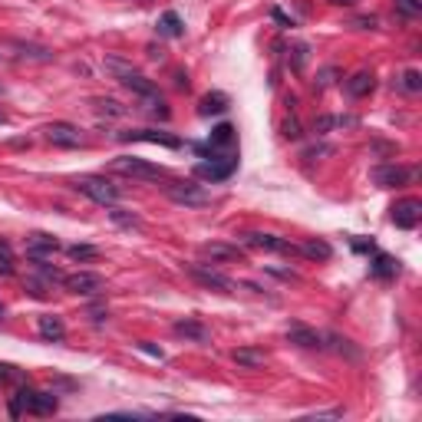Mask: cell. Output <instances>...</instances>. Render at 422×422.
Wrapping results in <instances>:
<instances>
[{
    "label": "cell",
    "instance_id": "cell-1",
    "mask_svg": "<svg viewBox=\"0 0 422 422\" xmlns=\"http://www.w3.org/2000/svg\"><path fill=\"white\" fill-rule=\"evenodd\" d=\"M102 66H106V70H109V73L116 76V79H119L125 89H132L139 100H155V96H162L159 86L152 83L149 76H142L136 66H132V63H125L123 56H106V60H102Z\"/></svg>",
    "mask_w": 422,
    "mask_h": 422
},
{
    "label": "cell",
    "instance_id": "cell-2",
    "mask_svg": "<svg viewBox=\"0 0 422 422\" xmlns=\"http://www.w3.org/2000/svg\"><path fill=\"white\" fill-rule=\"evenodd\" d=\"M56 409H60L56 393H40V389L24 386V389H17V393L10 396V416L13 419L24 416V412H30V416H53Z\"/></svg>",
    "mask_w": 422,
    "mask_h": 422
},
{
    "label": "cell",
    "instance_id": "cell-3",
    "mask_svg": "<svg viewBox=\"0 0 422 422\" xmlns=\"http://www.w3.org/2000/svg\"><path fill=\"white\" fill-rule=\"evenodd\" d=\"M109 172L125 175V178H142V182H165L169 172L162 165H152V162L139 159V155H116L109 162Z\"/></svg>",
    "mask_w": 422,
    "mask_h": 422
},
{
    "label": "cell",
    "instance_id": "cell-4",
    "mask_svg": "<svg viewBox=\"0 0 422 422\" xmlns=\"http://www.w3.org/2000/svg\"><path fill=\"white\" fill-rule=\"evenodd\" d=\"M165 195L175 205H185V208H205L211 205V192H205V185L198 182H188V178H165Z\"/></svg>",
    "mask_w": 422,
    "mask_h": 422
},
{
    "label": "cell",
    "instance_id": "cell-5",
    "mask_svg": "<svg viewBox=\"0 0 422 422\" xmlns=\"http://www.w3.org/2000/svg\"><path fill=\"white\" fill-rule=\"evenodd\" d=\"M73 188L83 192L86 198H93L96 205H106V208L123 198V188L112 185L106 175H79V178H73Z\"/></svg>",
    "mask_w": 422,
    "mask_h": 422
},
{
    "label": "cell",
    "instance_id": "cell-6",
    "mask_svg": "<svg viewBox=\"0 0 422 422\" xmlns=\"http://www.w3.org/2000/svg\"><path fill=\"white\" fill-rule=\"evenodd\" d=\"M205 159L211 162H198L195 165V175L205 178V182H224V178H231L237 169V152H208Z\"/></svg>",
    "mask_w": 422,
    "mask_h": 422
},
{
    "label": "cell",
    "instance_id": "cell-7",
    "mask_svg": "<svg viewBox=\"0 0 422 422\" xmlns=\"http://www.w3.org/2000/svg\"><path fill=\"white\" fill-rule=\"evenodd\" d=\"M63 287L70 294H79V297H102L106 294V277L96 271H76L63 277Z\"/></svg>",
    "mask_w": 422,
    "mask_h": 422
},
{
    "label": "cell",
    "instance_id": "cell-8",
    "mask_svg": "<svg viewBox=\"0 0 422 422\" xmlns=\"http://www.w3.org/2000/svg\"><path fill=\"white\" fill-rule=\"evenodd\" d=\"M185 271H188L192 281H198V284L208 287V290H221V294H235L237 290V284L228 277V274L214 271V267H208V264H188Z\"/></svg>",
    "mask_w": 422,
    "mask_h": 422
},
{
    "label": "cell",
    "instance_id": "cell-9",
    "mask_svg": "<svg viewBox=\"0 0 422 422\" xmlns=\"http://www.w3.org/2000/svg\"><path fill=\"white\" fill-rule=\"evenodd\" d=\"M43 139H47L50 146H60V149H79V146H86L83 129L73 123H50L43 129Z\"/></svg>",
    "mask_w": 422,
    "mask_h": 422
},
{
    "label": "cell",
    "instance_id": "cell-10",
    "mask_svg": "<svg viewBox=\"0 0 422 422\" xmlns=\"http://www.w3.org/2000/svg\"><path fill=\"white\" fill-rule=\"evenodd\" d=\"M241 241H244L248 248H258V251H274V254H300L297 244H290L287 237L267 235V231H248V235H241Z\"/></svg>",
    "mask_w": 422,
    "mask_h": 422
},
{
    "label": "cell",
    "instance_id": "cell-11",
    "mask_svg": "<svg viewBox=\"0 0 422 422\" xmlns=\"http://www.w3.org/2000/svg\"><path fill=\"white\" fill-rule=\"evenodd\" d=\"M119 142H149V146H165V149H182V139L159 129H129L119 132Z\"/></svg>",
    "mask_w": 422,
    "mask_h": 422
},
{
    "label": "cell",
    "instance_id": "cell-12",
    "mask_svg": "<svg viewBox=\"0 0 422 422\" xmlns=\"http://www.w3.org/2000/svg\"><path fill=\"white\" fill-rule=\"evenodd\" d=\"M389 211H393L389 218H393V224H396V228H403V231H412V228L419 224V218H422V201L419 198H403V201H396Z\"/></svg>",
    "mask_w": 422,
    "mask_h": 422
},
{
    "label": "cell",
    "instance_id": "cell-13",
    "mask_svg": "<svg viewBox=\"0 0 422 422\" xmlns=\"http://www.w3.org/2000/svg\"><path fill=\"white\" fill-rule=\"evenodd\" d=\"M416 178V169H399V165H376L373 169V182L380 188H396Z\"/></svg>",
    "mask_w": 422,
    "mask_h": 422
},
{
    "label": "cell",
    "instance_id": "cell-14",
    "mask_svg": "<svg viewBox=\"0 0 422 422\" xmlns=\"http://www.w3.org/2000/svg\"><path fill=\"white\" fill-rule=\"evenodd\" d=\"M60 251V241L53 235H43V231H37V235L26 237V258L30 261H40V258H50V254H56Z\"/></svg>",
    "mask_w": 422,
    "mask_h": 422
},
{
    "label": "cell",
    "instance_id": "cell-15",
    "mask_svg": "<svg viewBox=\"0 0 422 422\" xmlns=\"http://www.w3.org/2000/svg\"><path fill=\"white\" fill-rule=\"evenodd\" d=\"M287 340L297 343V347H304V350L323 347V336L317 334V330H311V327H304V323H290V327H287Z\"/></svg>",
    "mask_w": 422,
    "mask_h": 422
},
{
    "label": "cell",
    "instance_id": "cell-16",
    "mask_svg": "<svg viewBox=\"0 0 422 422\" xmlns=\"http://www.w3.org/2000/svg\"><path fill=\"white\" fill-rule=\"evenodd\" d=\"M201 254L211 258V261H244V251L237 248V244H224V241L201 244Z\"/></svg>",
    "mask_w": 422,
    "mask_h": 422
},
{
    "label": "cell",
    "instance_id": "cell-17",
    "mask_svg": "<svg viewBox=\"0 0 422 422\" xmlns=\"http://www.w3.org/2000/svg\"><path fill=\"white\" fill-rule=\"evenodd\" d=\"M370 274L380 277V281H389L399 274V261L393 254H383V251H373V261H370Z\"/></svg>",
    "mask_w": 422,
    "mask_h": 422
},
{
    "label": "cell",
    "instance_id": "cell-18",
    "mask_svg": "<svg viewBox=\"0 0 422 422\" xmlns=\"http://www.w3.org/2000/svg\"><path fill=\"white\" fill-rule=\"evenodd\" d=\"M235 139H237L235 125H231V123H221V125H214V129H211L208 149H214V152H231V149H235Z\"/></svg>",
    "mask_w": 422,
    "mask_h": 422
},
{
    "label": "cell",
    "instance_id": "cell-19",
    "mask_svg": "<svg viewBox=\"0 0 422 422\" xmlns=\"http://www.w3.org/2000/svg\"><path fill=\"white\" fill-rule=\"evenodd\" d=\"M172 330H175V336H185V340H195V343H208L211 340L208 327L201 320H175Z\"/></svg>",
    "mask_w": 422,
    "mask_h": 422
},
{
    "label": "cell",
    "instance_id": "cell-20",
    "mask_svg": "<svg viewBox=\"0 0 422 422\" xmlns=\"http://www.w3.org/2000/svg\"><path fill=\"white\" fill-rule=\"evenodd\" d=\"M37 334L43 336V340H50V343H60V340H66V323H63L60 317L47 313V317L37 320Z\"/></svg>",
    "mask_w": 422,
    "mask_h": 422
},
{
    "label": "cell",
    "instance_id": "cell-21",
    "mask_svg": "<svg viewBox=\"0 0 422 422\" xmlns=\"http://www.w3.org/2000/svg\"><path fill=\"white\" fill-rule=\"evenodd\" d=\"M231 360H235L237 366H244V370H261L264 363H267V353H264V350H254V347H237L235 353H231Z\"/></svg>",
    "mask_w": 422,
    "mask_h": 422
},
{
    "label": "cell",
    "instance_id": "cell-22",
    "mask_svg": "<svg viewBox=\"0 0 422 422\" xmlns=\"http://www.w3.org/2000/svg\"><path fill=\"white\" fill-rule=\"evenodd\" d=\"M373 89H376V76H373L370 70H360V73H353L347 79V93L357 96V100H360V96H370Z\"/></svg>",
    "mask_w": 422,
    "mask_h": 422
},
{
    "label": "cell",
    "instance_id": "cell-23",
    "mask_svg": "<svg viewBox=\"0 0 422 422\" xmlns=\"http://www.w3.org/2000/svg\"><path fill=\"white\" fill-rule=\"evenodd\" d=\"M155 30H159V37H185V24H182V17H178L175 10L162 13Z\"/></svg>",
    "mask_w": 422,
    "mask_h": 422
},
{
    "label": "cell",
    "instance_id": "cell-24",
    "mask_svg": "<svg viewBox=\"0 0 422 422\" xmlns=\"http://www.w3.org/2000/svg\"><path fill=\"white\" fill-rule=\"evenodd\" d=\"M297 251L304 254V258H311V261H330V258H334V248H330L323 237H311V241H304Z\"/></svg>",
    "mask_w": 422,
    "mask_h": 422
},
{
    "label": "cell",
    "instance_id": "cell-25",
    "mask_svg": "<svg viewBox=\"0 0 422 422\" xmlns=\"http://www.w3.org/2000/svg\"><path fill=\"white\" fill-rule=\"evenodd\" d=\"M228 106H231V100L224 93H208L198 102V116H221V112H228Z\"/></svg>",
    "mask_w": 422,
    "mask_h": 422
},
{
    "label": "cell",
    "instance_id": "cell-26",
    "mask_svg": "<svg viewBox=\"0 0 422 422\" xmlns=\"http://www.w3.org/2000/svg\"><path fill=\"white\" fill-rule=\"evenodd\" d=\"M13 50H20V56H26V60H40V63H50L53 60V50H47V47H37V43H24V40H10Z\"/></svg>",
    "mask_w": 422,
    "mask_h": 422
},
{
    "label": "cell",
    "instance_id": "cell-27",
    "mask_svg": "<svg viewBox=\"0 0 422 422\" xmlns=\"http://www.w3.org/2000/svg\"><path fill=\"white\" fill-rule=\"evenodd\" d=\"M109 218L119 224V228H142V218H139V214H132V211L119 208V205H109Z\"/></svg>",
    "mask_w": 422,
    "mask_h": 422
},
{
    "label": "cell",
    "instance_id": "cell-28",
    "mask_svg": "<svg viewBox=\"0 0 422 422\" xmlns=\"http://www.w3.org/2000/svg\"><path fill=\"white\" fill-rule=\"evenodd\" d=\"M93 109L100 112V116H109V119H119V116H125V106H119L116 100H93Z\"/></svg>",
    "mask_w": 422,
    "mask_h": 422
},
{
    "label": "cell",
    "instance_id": "cell-29",
    "mask_svg": "<svg viewBox=\"0 0 422 422\" xmlns=\"http://www.w3.org/2000/svg\"><path fill=\"white\" fill-rule=\"evenodd\" d=\"M307 60H311V47H307V43H297V47L290 50V70L300 73V70L307 66Z\"/></svg>",
    "mask_w": 422,
    "mask_h": 422
},
{
    "label": "cell",
    "instance_id": "cell-30",
    "mask_svg": "<svg viewBox=\"0 0 422 422\" xmlns=\"http://www.w3.org/2000/svg\"><path fill=\"white\" fill-rule=\"evenodd\" d=\"M336 76H340V70H336V66H327V70H320V73H317V83H313V89H317V93L330 89L336 83Z\"/></svg>",
    "mask_w": 422,
    "mask_h": 422
},
{
    "label": "cell",
    "instance_id": "cell-31",
    "mask_svg": "<svg viewBox=\"0 0 422 422\" xmlns=\"http://www.w3.org/2000/svg\"><path fill=\"white\" fill-rule=\"evenodd\" d=\"M0 274H3V277L13 274V248L3 241V237H0Z\"/></svg>",
    "mask_w": 422,
    "mask_h": 422
},
{
    "label": "cell",
    "instance_id": "cell-32",
    "mask_svg": "<svg viewBox=\"0 0 422 422\" xmlns=\"http://www.w3.org/2000/svg\"><path fill=\"white\" fill-rule=\"evenodd\" d=\"M66 254H70L73 261H93L100 251L93 248V244H73V248H66Z\"/></svg>",
    "mask_w": 422,
    "mask_h": 422
},
{
    "label": "cell",
    "instance_id": "cell-33",
    "mask_svg": "<svg viewBox=\"0 0 422 422\" xmlns=\"http://www.w3.org/2000/svg\"><path fill=\"white\" fill-rule=\"evenodd\" d=\"M399 86L406 89V93H419V89H422V76H419V70H406V73H403V83H399Z\"/></svg>",
    "mask_w": 422,
    "mask_h": 422
},
{
    "label": "cell",
    "instance_id": "cell-34",
    "mask_svg": "<svg viewBox=\"0 0 422 422\" xmlns=\"http://www.w3.org/2000/svg\"><path fill=\"white\" fill-rule=\"evenodd\" d=\"M281 136H284V139H294V142H297V139L304 136V129H300V123H297V119H294V116L281 123Z\"/></svg>",
    "mask_w": 422,
    "mask_h": 422
},
{
    "label": "cell",
    "instance_id": "cell-35",
    "mask_svg": "<svg viewBox=\"0 0 422 422\" xmlns=\"http://www.w3.org/2000/svg\"><path fill=\"white\" fill-rule=\"evenodd\" d=\"M396 7L406 13V17H419V13H422V0H396Z\"/></svg>",
    "mask_w": 422,
    "mask_h": 422
},
{
    "label": "cell",
    "instance_id": "cell-36",
    "mask_svg": "<svg viewBox=\"0 0 422 422\" xmlns=\"http://www.w3.org/2000/svg\"><path fill=\"white\" fill-rule=\"evenodd\" d=\"M271 20H274L277 26H284V30H290V26H294V17H287L281 7H271Z\"/></svg>",
    "mask_w": 422,
    "mask_h": 422
},
{
    "label": "cell",
    "instance_id": "cell-37",
    "mask_svg": "<svg viewBox=\"0 0 422 422\" xmlns=\"http://www.w3.org/2000/svg\"><path fill=\"white\" fill-rule=\"evenodd\" d=\"M353 26H357V30H376V26H380V20H376V17H357V20H353Z\"/></svg>",
    "mask_w": 422,
    "mask_h": 422
},
{
    "label": "cell",
    "instance_id": "cell-38",
    "mask_svg": "<svg viewBox=\"0 0 422 422\" xmlns=\"http://www.w3.org/2000/svg\"><path fill=\"white\" fill-rule=\"evenodd\" d=\"M330 152H334V146H311V149L304 152V159H317V155H330Z\"/></svg>",
    "mask_w": 422,
    "mask_h": 422
},
{
    "label": "cell",
    "instance_id": "cell-39",
    "mask_svg": "<svg viewBox=\"0 0 422 422\" xmlns=\"http://www.w3.org/2000/svg\"><path fill=\"white\" fill-rule=\"evenodd\" d=\"M139 350H142V353H149V357H155V360H162V357H165L159 347H152L149 340H139Z\"/></svg>",
    "mask_w": 422,
    "mask_h": 422
},
{
    "label": "cell",
    "instance_id": "cell-40",
    "mask_svg": "<svg viewBox=\"0 0 422 422\" xmlns=\"http://www.w3.org/2000/svg\"><path fill=\"white\" fill-rule=\"evenodd\" d=\"M175 86L188 89V73H185V70H175Z\"/></svg>",
    "mask_w": 422,
    "mask_h": 422
},
{
    "label": "cell",
    "instance_id": "cell-41",
    "mask_svg": "<svg viewBox=\"0 0 422 422\" xmlns=\"http://www.w3.org/2000/svg\"><path fill=\"white\" fill-rule=\"evenodd\" d=\"M149 56H152V60H165V50H162V47H149Z\"/></svg>",
    "mask_w": 422,
    "mask_h": 422
},
{
    "label": "cell",
    "instance_id": "cell-42",
    "mask_svg": "<svg viewBox=\"0 0 422 422\" xmlns=\"http://www.w3.org/2000/svg\"><path fill=\"white\" fill-rule=\"evenodd\" d=\"M327 3H334V7H353L357 0H327Z\"/></svg>",
    "mask_w": 422,
    "mask_h": 422
},
{
    "label": "cell",
    "instance_id": "cell-43",
    "mask_svg": "<svg viewBox=\"0 0 422 422\" xmlns=\"http://www.w3.org/2000/svg\"><path fill=\"white\" fill-rule=\"evenodd\" d=\"M3 123H7V116H3V112H0V125H3Z\"/></svg>",
    "mask_w": 422,
    "mask_h": 422
},
{
    "label": "cell",
    "instance_id": "cell-44",
    "mask_svg": "<svg viewBox=\"0 0 422 422\" xmlns=\"http://www.w3.org/2000/svg\"><path fill=\"white\" fill-rule=\"evenodd\" d=\"M0 317H3V304H0Z\"/></svg>",
    "mask_w": 422,
    "mask_h": 422
},
{
    "label": "cell",
    "instance_id": "cell-45",
    "mask_svg": "<svg viewBox=\"0 0 422 422\" xmlns=\"http://www.w3.org/2000/svg\"><path fill=\"white\" fill-rule=\"evenodd\" d=\"M0 93H3V86H0Z\"/></svg>",
    "mask_w": 422,
    "mask_h": 422
}]
</instances>
